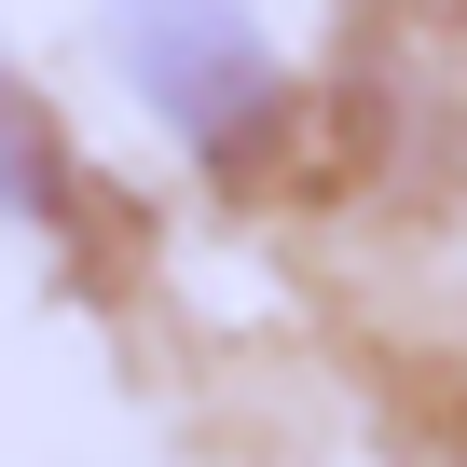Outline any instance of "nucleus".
Wrapping results in <instances>:
<instances>
[{
    "label": "nucleus",
    "instance_id": "obj_2",
    "mask_svg": "<svg viewBox=\"0 0 467 467\" xmlns=\"http://www.w3.org/2000/svg\"><path fill=\"white\" fill-rule=\"evenodd\" d=\"M0 206H56V151H42V124H28L15 69H0Z\"/></svg>",
    "mask_w": 467,
    "mask_h": 467
},
{
    "label": "nucleus",
    "instance_id": "obj_1",
    "mask_svg": "<svg viewBox=\"0 0 467 467\" xmlns=\"http://www.w3.org/2000/svg\"><path fill=\"white\" fill-rule=\"evenodd\" d=\"M110 42H124V69H138V97L192 138V151H234L262 124V28H248V0H124L110 15Z\"/></svg>",
    "mask_w": 467,
    "mask_h": 467
}]
</instances>
